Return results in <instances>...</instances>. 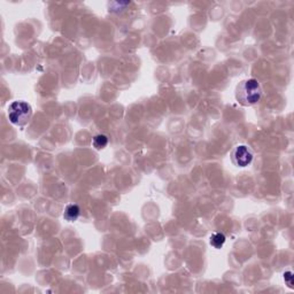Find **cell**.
Masks as SVG:
<instances>
[{
    "label": "cell",
    "instance_id": "6da1fadb",
    "mask_svg": "<svg viewBox=\"0 0 294 294\" xmlns=\"http://www.w3.org/2000/svg\"><path fill=\"white\" fill-rule=\"evenodd\" d=\"M262 88L258 79L248 78L240 82L236 89V99L241 106H253L260 101Z\"/></svg>",
    "mask_w": 294,
    "mask_h": 294
},
{
    "label": "cell",
    "instance_id": "7a4b0ae2",
    "mask_svg": "<svg viewBox=\"0 0 294 294\" xmlns=\"http://www.w3.org/2000/svg\"><path fill=\"white\" fill-rule=\"evenodd\" d=\"M33 108L29 103L22 100L13 101L8 107V119L14 126L23 127L30 122Z\"/></svg>",
    "mask_w": 294,
    "mask_h": 294
},
{
    "label": "cell",
    "instance_id": "3957f363",
    "mask_svg": "<svg viewBox=\"0 0 294 294\" xmlns=\"http://www.w3.org/2000/svg\"><path fill=\"white\" fill-rule=\"evenodd\" d=\"M231 160L237 167H247L253 160V152L246 145H239V146L234 147L231 152Z\"/></svg>",
    "mask_w": 294,
    "mask_h": 294
},
{
    "label": "cell",
    "instance_id": "277c9868",
    "mask_svg": "<svg viewBox=\"0 0 294 294\" xmlns=\"http://www.w3.org/2000/svg\"><path fill=\"white\" fill-rule=\"evenodd\" d=\"M79 214H81V209L77 205H68L65 207L64 217L69 222H72V221H76L78 219Z\"/></svg>",
    "mask_w": 294,
    "mask_h": 294
},
{
    "label": "cell",
    "instance_id": "5b68a950",
    "mask_svg": "<svg viewBox=\"0 0 294 294\" xmlns=\"http://www.w3.org/2000/svg\"><path fill=\"white\" fill-rule=\"evenodd\" d=\"M226 239L227 238L223 233H214L212 234V237H210V245H212L214 248H216V250H220V248L223 247L224 243H226Z\"/></svg>",
    "mask_w": 294,
    "mask_h": 294
},
{
    "label": "cell",
    "instance_id": "8992f818",
    "mask_svg": "<svg viewBox=\"0 0 294 294\" xmlns=\"http://www.w3.org/2000/svg\"><path fill=\"white\" fill-rule=\"evenodd\" d=\"M107 144H108V138L105 134H97L92 139V145L96 150H102L107 146Z\"/></svg>",
    "mask_w": 294,
    "mask_h": 294
}]
</instances>
